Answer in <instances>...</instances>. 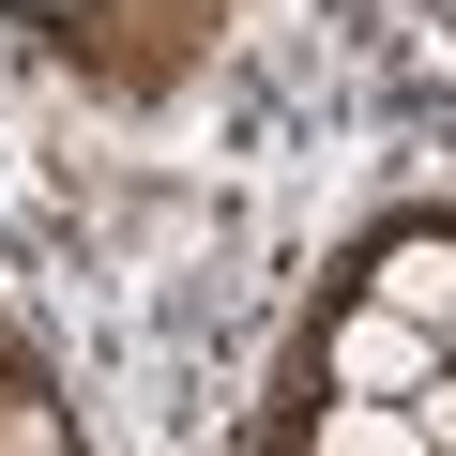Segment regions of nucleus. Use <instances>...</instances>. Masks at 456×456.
I'll return each mask as SVG.
<instances>
[{"instance_id":"nucleus-1","label":"nucleus","mask_w":456,"mask_h":456,"mask_svg":"<svg viewBox=\"0 0 456 456\" xmlns=\"http://www.w3.org/2000/svg\"><path fill=\"white\" fill-rule=\"evenodd\" d=\"M441 365H456V350H441L426 320H395V305H365V320H335V380H350V395H426Z\"/></svg>"},{"instance_id":"nucleus-5","label":"nucleus","mask_w":456,"mask_h":456,"mask_svg":"<svg viewBox=\"0 0 456 456\" xmlns=\"http://www.w3.org/2000/svg\"><path fill=\"white\" fill-rule=\"evenodd\" d=\"M441 350H456V335H441Z\"/></svg>"},{"instance_id":"nucleus-3","label":"nucleus","mask_w":456,"mask_h":456,"mask_svg":"<svg viewBox=\"0 0 456 456\" xmlns=\"http://www.w3.org/2000/svg\"><path fill=\"white\" fill-rule=\"evenodd\" d=\"M320 456H426V411L411 395H335L320 411Z\"/></svg>"},{"instance_id":"nucleus-2","label":"nucleus","mask_w":456,"mask_h":456,"mask_svg":"<svg viewBox=\"0 0 456 456\" xmlns=\"http://www.w3.org/2000/svg\"><path fill=\"white\" fill-rule=\"evenodd\" d=\"M365 305H395V320H426V335H456V244H395Z\"/></svg>"},{"instance_id":"nucleus-4","label":"nucleus","mask_w":456,"mask_h":456,"mask_svg":"<svg viewBox=\"0 0 456 456\" xmlns=\"http://www.w3.org/2000/svg\"><path fill=\"white\" fill-rule=\"evenodd\" d=\"M411 411H426V456H456V365H441V380H426Z\"/></svg>"}]
</instances>
